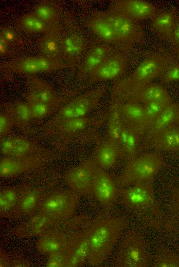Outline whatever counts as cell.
<instances>
[{
    "label": "cell",
    "mask_w": 179,
    "mask_h": 267,
    "mask_svg": "<svg viewBox=\"0 0 179 267\" xmlns=\"http://www.w3.org/2000/svg\"><path fill=\"white\" fill-rule=\"evenodd\" d=\"M88 227L76 234L68 241L66 253L68 258L67 266L76 267L83 265L88 255Z\"/></svg>",
    "instance_id": "obj_15"
},
{
    "label": "cell",
    "mask_w": 179,
    "mask_h": 267,
    "mask_svg": "<svg viewBox=\"0 0 179 267\" xmlns=\"http://www.w3.org/2000/svg\"><path fill=\"white\" fill-rule=\"evenodd\" d=\"M30 106L32 118L42 119L54 112L57 105L40 102H27Z\"/></svg>",
    "instance_id": "obj_40"
},
{
    "label": "cell",
    "mask_w": 179,
    "mask_h": 267,
    "mask_svg": "<svg viewBox=\"0 0 179 267\" xmlns=\"http://www.w3.org/2000/svg\"><path fill=\"white\" fill-rule=\"evenodd\" d=\"M58 26H55L41 39L39 49L41 55L62 61L63 37Z\"/></svg>",
    "instance_id": "obj_20"
},
{
    "label": "cell",
    "mask_w": 179,
    "mask_h": 267,
    "mask_svg": "<svg viewBox=\"0 0 179 267\" xmlns=\"http://www.w3.org/2000/svg\"><path fill=\"white\" fill-rule=\"evenodd\" d=\"M14 112L17 120L23 123H27L32 118L30 106L27 102L17 104Z\"/></svg>",
    "instance_id": "obj_43"
},
{
    "label": "cell",
    "mask_w": 179,
    "mask_h": 267,
    "mask_svg": "<svg viewBox=\"0 0 179 267\" xmlns=\"http://www.w3.org/2000/svg\"><path fill=\"white\" fill-rule=\"evenodd\" d=\"M118 103L119 104V109L123 118L128 122L136 126L140 133L145 118L144 105L135 102Z\"/></svg>",
    "instance_id": "obj_32"
},
{
    "label": "cell",
    "mask_w": 179,
    "mask_h": 267,
    "mask_svg": "<svg viewBox=\"0 0 179 267\" xmlns=\"http://www.w3.org/2000/svg\"><path fill=\"white\" fill-rule=\"evenodd\" d=\"M41 163L39 157L29 155L24 157L5 156L0 160V176L11 177L38 166Z\"/></svg>",
    "instance_id": "obj_14"
},
{
    "label": "cell",
    "mask_w": 179,
    "mask_h": 267,
    "mask_svg": "<svg viewBox=\"0 0 179 267\" xmlns=\"http://www.w3.org/2000/svg\"><path fill=\"white\" fill-rule=\"evenodd\" d=\"M0 36L3 37L9 43L13 41L15 37L14 31L9 28H3L0 32Z\"/></svg>",
    "instance_id": "obj_46"
},
{
    "label": "cell",
    "mask_w": 179,
    "mask_h": 267,
    "mask_svg": "<svg viewBox=\"0 0 179 267\" xmlns=\"http://www.w3.org/2000/svg\"><path fill=\"white\" fill-rule=\"evenodd\" d=\"M161 77L164 83L179 82V63L171 62Z\"/></svg>",
    "instance_id": "obj_42"
},
{
    "label": "cell",
    "mask_w": 179,
    "mask_h": 267,
    "mask_svg": "<svg viewBox=\"0 0 179 267\" xmlns=\"http://www.w3.org/2000/svg\"><path fill=\"white\" fill-rule=\"evenodd\" d=\"M105 92V88L100 86L76 97L60 109L57 120L85 117L99 103Z\"/></svg>",
    "instance_id": "obj_8"
},
{
    "label": "cell",
    "mask_w": 179,
    "mask_h": 267,
    "mask_svg": "<svg viewBox=\"0 0 179 267\" xmlns=\"http://www.w3.org/2000/svg\"><path fill=\"white\" fill-rule=\"evenodd\" d=\"M113 9L134 21L150 18L155 14L154 6L150 2L141 0L122 1Z\"/></svg>",
    "instance_id": "obj_16"
},
{
    "label": "cell",
    "mask_w": 179,
    "mask_h": 267,
    "mask_svg": "<svg viewBox=\"0 0 179 267\" xmlns=\"http://www.w3.org/2000/svg\"><path fill=\"white\" fill-rule=\"evenodd\" d=\"M20 25L22 29L31 33H45L54 27L47 25L34 13L23 16L20 21Z\"/></svg>",
    "instance_id": "obj_37"
},
{
    "label": "cell",
    "mask_w": 179,
    "mask_h": 267,
    "mask_svg": "<svg viewBox=\"0 0 179 267\" xmlns=\"http://www.w3.org/2000/svg\"><path fill=\"white\" fill-rule=\"evenodd\" d=\"M92 192L102 204H112L117 199L119 190L113 179L103 169L98 167L92 183Z\"/></svg>",
    "instance_id": "obj_12"
},
{
    "label": "cell",
    "mask_w": 179,
    "mask_h": 267,
    "mask_svg": "<svg viewBox=\"0 0 179 267\" xmlns=\"http://www.w3.org/2000/svg\"><path fill=\"white\" fill-rule=\"evenodd\" d=\"M55 220L40 212L17 228L16 232L22 237L41 236L47 232Z\"/></svg>",
    "instance_id": "obj_25"
},
{
    "label": "cell",
    "mask_w": 179,
    "mask_h": 267,
    "mask_svg": "<svg viewBox=\"0 0 179 267\" xmlns=\"http://www.w3.org/2000/svg\"><path fill=\"white\" fill-rule=\"evenodd\" d=\"M153 267H179V255L165 247L158 248L152 259Z\"/></svg>",
    "instance_id": "obj_36"
},
{
    "label": "cell",
    "mask_w": 179,
    "mask_h": 267,
    "mask_svg": "<svg viewBox=\"0 0 179 267\" xmlns=\"http://www.w3.org/2000/svg\"><path fill=\"white\" fill-rule=\"evenodd\" d=\"M26 102H40L57 105L59 99L51 86L45 80L34 79L26 98Z\"/></svg>",
    "instance_id": "obj_23"
},
{
    "label": "cell",
    "mask_w": 179,
    "mask_h": 267,
    "mask_svg": "<svg viewBox=\"0 0 179 267\" xmlns=\"http://www.w3.org/2000/svg\"><path fill=\"white\" fill-rule=\"evenodd\" d=\"M40 194L35 189L25 191L19 195L16 205L17 211L23 215H28L33 212L38 206Z\"/></svg>",
    "instance_id": "obj_35"
},
{
    "label": "cell",
    "mask_w": 179,
    "mask_h": 267,
    "mask_svg": "<svg viewBox=\"0 0 179 267\" xmlns=\"http://www.w3.org/2000/svg\"><path fill=\"white\" fill-rule=\"evenodd\" d=\"M173 103L172 99L170 98L154 101L144 105L145 118L140 130L141 136L146 135L164 109Z\"/></svg>",
    "instance_id": "obj_30"
},
{
    "label": "cell",
    "mask_w": 179,
    "mask_h": 267,
    "mask_svg": "<svg viewBox=\"0 0 179 267\" xmlns=\"http://www.w3.org/2000/svg\"><path fill=\"white\" fill-rule=\"evenodd\" d=\"M114 53L113 49L107 44L98 45L87 53L80 69L81 76L89 75Z\"/></svg>",
    "instance_id": "obj_22"
},
{
    "label": "cell",
    "mask_w": 179,
    "mask_h": 267,
    "mask_svg": "<svg viewBox=\"0 0 179 267\" xmlns=\"http://www.w3.org/2000/svg\"><path fill=\"white\" fill-rule=\"evenodd\" d=\"M128 59L122 53H113L96 70L88 75L92 80H112L119 78L125 71Z\"/></svg>",
    "instance_id": "obj_13"
},
{
    "label": "cell",
    "mask_w": 179,
    "mask_h": 267,
    "mask_svg": "<svg viewBox=\"0 0 179 267\" xmlns=\"http://www.w3.org/2000/svg\"><path fill=\"white\" fill-rule=\"evenodd\" d=\"M9 43L3 37L0 36V53L1 55L5 54L8 50Z\"/></svg>",
    "instance_id": "obj_47"
},
{
    "label": "cell",
    "mask_w": 179,
    "mask_h": 267,
    "mask_svg": "<svg viewBox=\"0 0 179 267\" xmlns=\"http://www.w3.org/2000/svg\"><path fill=\"white\" fill-rule=\"evenodd\" d=\"M96 15L104 18L111 25L121 42L135 41L141 36L140 29L135 21L114 9Z\"/></svg>",
    "instance_id": "obj_11"
},
{
    "label": "cell",
    "mask_w": 179,
    "mask_h": 267,
    "mask_svg": "<svg viewBox=\"0 0 179 267\" xmlns=\"http://www.w3.org/2000/svg\"><path fill=\"white\" fill-rule=\"evenodd\" d=\"M148 145H151L159 152H179V125H172L162 129L153 138Z\"/></svg>",
    "instance_id": "obj_21"
},
{
    "label": "cell",
    "mask_w": 179,
    "mask_h": 267,
    "mask_svg": "<svg viewBox=\"0 0 179 267\" xmlns=\"http://www.w3.org/2000/svg\"><path fill=\"white\" fill-rule=\"evenodd\" d=\"M34 150L35 146L32 142L19 137L6 139L1 144V152L7 157L27 156Z\"/></svg>",
    "instance_id": "obj_28"
},
{
    "label": "cell",
    "mask_w": 179,
    "mask_h": 267,
    "mask_svg": "<svg viewBox=\"0 0 179 267\" xmlns=\"http://www.w3.org/2000/svg\"><path fill=\"white\" fill-rule=\"evenodd\" d=\"M168 41L179 50V16H178Z\"/></svg>",
    "instance_id": "obj_45"
},
{
    "label": "cell",
    "mask_w": 179,
    "mask_h": 267,
    "mask_svg": "<svg viewBox=\"0 0 179 267\" xmlns=\"http://www.w3.org/2000/svg\"><path fill=\"white\" fill-rule=\"evenodd\" d=\"M68 258L66 252H53L48 255L46 266L47 267L67 266Z\"/></svg>",
    "instance_id": "obj_41"
},
{
    "label": "cell",
    "mask_w": 179,
    "mask_h": 267,
    "mask_svg": "<svg viewBox=\"0 0 179 267\" xmlns=\"http://www.w3.org/2000/svg\"><path fill=\"white\" fill-rule=\"evenodd\" d=\"M125 224L123 218L115 217L100 220L88 227L87 261L90 265L98 266L103 263L121 235Z\"/></svg>",
    "instance_id": "obj_2"
},
{
    "label": "cell",
    "mask_w": 179,
    "mask_h": 267,
    "mask_svg": "<svg viewBox=\"0 0 179 267\" xmlns=\"http://www.w3.org/2000/svg\"><path fill=\"white\" fill-rule=\"evenodd\" d=\"M120 192L122 202L129 212L146 226L159 232L161 206L155 197L153 179L122 187Z\"/></svg>",
    "instance_id": "obj_1"
},
{
    "label": "cell",
    "mask_w": 179,
    "mask_h": 267,
    "mask_svg": "<svg viewBox=\"0 0 179 267\" xmlns=\"http://www.w3.org/2000/svg\"><path fill=\"white\" fill-rule=\"evenodd\" d=\"M34 14L47 25L55 26L59 20V14L52 7L45 4L38 6Z\"/></svg>",
    "instance_id": "obj_39"
},
{
    "label": "cell",
    "mask_w": 179,
    "mask_h": 267,
    "mask_svg": "<svg viewBox=\"0 0 179 267\" xmlns=\"http://www.w3.org/2000/svg\"><path fill=\"white\" fill-rule=\"evenodd\" d=\"M171 62L164 55L155 54L142 62L127 79L117 83L113 89L114 101L120 102L124 97L151 83L152 81L161 76Z\"/></svg>",
    "instance_id": "obj_3"
},
{
    "label": "cell",
    "mask_w": 179,
    "mask_h": 267,
    "mask_svg": "<svg viewBox=\"0 0 179 267\" xmlns=\"http://www.w3.org/2000/svg\"><path fill=\"white\" fill-rule=\"evenodd\" d=\"M172 125H179V102L171 104L160 114L145 135V145L160 130Z\"/></svg>",
    "instance_id": "obj_18"
},
{
    "label": "cell",
    "mask_w": 179,
    "mask_h": 267,
    "mask_svg": "<svg viewBox=\"0 0 179 267\" xmlns=\"http://www.w3.org/2000/svg\"><path fill=\"white\" fill-rule=\"evenodd\" d=\"M161 206L159 232L179 244V186L171 187Z\"/></svg>",
    "instance_id": "obj_6"
},
{
    "label": "cell",
    "mask_w": 179,
    "mask_h": 267,
    "mask_svg": "<svg viewBox=\"0 0 179 267\" xmlns=\"http://www.w3.org/2000/svg\"><path fill=\"white\" fill-rule=\"evenodd\" d=\"M171 98L167 90L162 86L154 83L147 84L124 97L121 101L139 102L145 105L149 102Z\"/></svg>",
    "instance_id": "obj_19"
},
{
    "label": "cell",
    "mask_w": 179,
    "mask_h": 267,
    "mask_svg": "<svg viewBox=\"0 0 179 267\" xmlns=\"http://www.w3.org/2000/svg\"><path fill=\"white\" fill-rule=\"evenodd\" d=\"M98 166L95 159L85 160L66 173V184L77 194L84 195L92 192L93 180Z\"/></svg>",
    "instance_id": "obj_9"
},
{
    "label": "cell",
    "mask_w": 179,
    "mask_h": 267,
    "mask_svg": "<svg viewBox=\"0 0 179 267\" xmlns=\"http://www.w3.org/2000/svg\"><path fill=\"white\" fill-rule=\"evenodd\" d=\"M13 121L11 117L5 113L0 114V136L3 137L10 131Z\"/></svg>",
    "instance_id": "obj_44"
},
{
    "label": "cell",
    "mask_w": 179,
    "mask_h": 267,
    "mask_svg": "<svg viewBox=\"0 0 179 267\" xmlns=\"http://www.w3.org/2000/svg\"><path fill=\"white\" fill-rule=\"evenodd\" d=\"M78 201L79 197L76 193H56L43 201L40 212L55 220L65 219L74 214Z\"/></svg>",
    "instance_id": "obj_7"
},
{
    "label": "cell",
    "mask_w": 179,
    "mask_h": 267,
    "mask_svg": "<svg viewBox=\"0 0 179 267\" xmlns=\"http://www.w3.org/2000/svg\"><path fill=\"white\" fill-rule=\"evenodd\" d=\"M87 48L84 39L78 34H73L64 37L62 41V58L70 64L79 60Z\"/></svg>",
    "instance_id": "obj_27"
},
{
    "label": "cell",
    "mask_w": 179,
    "mask_h": 267,
    "mask_svg": "<svg viewBox=\"0 0 179 267\" xmlns=\"http://www.w3.org/2000/svg\"><path fill=\"white\" fill-rule=\"evenodd\" d=\"M101 120L96 118L80 117L58 119L56 121V127L59 131L63 134H76L81 132L88 127L98 125Z\"/></svg>",
    "instance_id": "obj_29"
},
{
    "label": "cell",
    "mask_w": 179,
    "mask_h": 267,
    "mask_svg": "<svg viewBox=\"0 0 179 267\" xmlns=\"http://www.w3.org/2000/svg\"><path fill=\"white\" fill-rule=\"evenodd\" d=\"M6 64V67L8 69L26 74L49 72L68 67L62 61L43 55L21 58Z\"/></svg>",
    "instance_id": "obj_10"
},
{
    "label": "cell",
    "mask_w": 179,
    "mask_h": 267,
    "mask_svg": "<svg viewBox=\"0 0 179 267\" xmlns=\"http://www.w3.org/2000/svg\"><path fill=\"white\" fill-rule=\"evenodd\" d=\"M119 158L124 155L119 145L107 138L99 146L95 160L99 167L108 169L114 166Z\"/></svg>",
    "instance_id": "obj_26"
},
{
    "label": "cell",
    "mask_w": 179,
    "mask_h": 267,
    "mask_svg": "<svg viewBox=\"0 0 179 267\" xmlns=\"http://www.w3.org/2000/svg\"><path fill=\"white\" fill-rule=\"evenodd\" d=\"M68 239L63 234L47 231L40 236L36 242L38 251L42 254H48L56 252H66Z\"/></svg>",
    "instance_id": "obj_24"
},
{
    "label": "cell",
    "mask_w": 179,
    "mask_h": 267,
    "mask_svg": "<svg viewBox=\"0 0 179 267\" xmlns=\"http://www.w3.org/2000/svg\"><path fill=\"white\" fill-rule=\"evenodd\" d=\"M19 194L18 190L14 187L4 188L0 193L1 215H6L16 207Z\"/></svg>",
    "instance_id": "obj_38"
},
{
    "label": "cell",
    "mask_w": 179,
    "mask_h": 267,
    "mask_svg": "<svg viewBox=\"0 0 179 267\" xmlns=\"http://www.w3.org/2000/svg\"><path fill=\"white\" fill-rule=\"evenodd\" d=\"M151 257L145 236L135 229L128 231L121 243L116 265L119 267H148Z\"/></svg>",
    "instance_id": "obj_4"
},
{
    "label": "cell",
    "mask_w": 179,
    "mask_h": 267,
    "mask_svg": "<svg viewBox=\"0 0 179 267\" xmlns=\"http://www.w3.org/2000/svg\"><path fill=\"white\" fill-rule=\"evenodd\" d=\"M176 18L177 15L173 9L163 12L154 18L153 27L156 31L168 40Z\"/></svg>",
    "instance_id": "obj_33"
},
{
    "label": "cell",
    "mask_w": 179,
    "mask_h": 267,
    "mask_svg": "<svg viewBox=\"0 0 179 267\" xmlns=\"http://www.w3.org/2000/svg\"><path fill=\"white\" fill-rule=\"evenodd\" d=\"M86 24L91 30L104 41L112 43L121 42L111 25L104 18L96 15Z\"/></svg>",
    "instance_id": "obj_31"
},
{
    "label": "cell",
    "mask_w": 179,
    "mask_h": 267,
    "mask_svg": "<svg viewBox=\"0 0 179 267\" xmlns=\"http://www.w3.org/2000/svg\"><path fill=\"white\" fill-rule=\"evenodd\" d=\"M141 137L138 128L123 118L118 144L128 161L137 156Z\"/></svg>",
    "instance_id": "obj_17"
},
{
    "label": "cell",
    "mask_w": 179,
    "mask_h": 267,
    "mask_svg": "<svg viewBox=\"0 0 179 267\" xmlns=\"http://www.w3.org/2000/svg\"><path fill=\"white\" fill-rule=\"evenodd\" d=\"M123 123V118L119 109V104L114 102L111 106L108 122L107 138L118 145Z\"/></svg>",
    "instance_id": "obj_34"
},
{
    "label": "cell",
    "mask_w": 179,
    "mask_h": 267,
    "mask_svg": "<svg viewBox=\"0 0 179 267\" xmlns=\"http://www.w3.org/2000/svg\"><path fill=\"white\" fill-rule=\"evenodd\" d=\"M159 151L146 152L128 161L119 183L121 187L138 181L154 179L165 165Z\"/></svg>",
    "instance_id": "obj_5"
}]
</instances>
